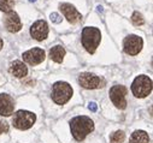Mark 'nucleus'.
<instances>
[{
	"label": "nucleus",
	"instance_id": "obj_1",
	"mask_svg": "<svg viewBox=\"0 0 153 143\" xmlns=\"http://www.w3.org/2000/svg\"><path fill=\"white\" fill-rule=\"evenodd\" d=\"M70 130L76 141H83L94 130V123L86 116H77L70 120Z\"/></svg>",
	"mask_w": 153,
	"mask_h": 143
},
{
	"label": "nucleus",
	"instance_id": "obj_2",
	"mask_svg": "<svg viewBox=\"0 0 153 143\" xmlns=\"http://www.w3.org/2000/svg\"><path fill=\"white\" fill-rule=\"evenodd\" d=\"M100 41H101V34L98 28L86 27L82 30V45L88 53L93 54L98 48Z\"/></svg>",
	"mask_w": 153,
	"mask_h": 143
},
{
	"label": "nucleus",
	"instance_id": "obj_3",
	"mask_svg": "<svg viewBox=\"0 0 153 143\" xmlns=\"http://www.w3.org/2000/svg\"><path fill=\"white\" fill-rule=\"evenodd\" d=\"M72 88L66 82H56L52 86V100L57 105L66 103L72 96Z\"/></svg>",
	"mask_w": 153,
	"mask_h": 143
},
{
	"label": "nucleus",
	"instance_id": "obj_4",
	"mask_svg": "<svg viewBox=\"0 0 153 143\" xmlns=\"http://www.w3.org/2000/svg\"><path fill=\"white\" fill-rule=\"evenodd\" d=\"M131 91L136 97L140 99L148 96L152 91V80L145 75L137 76L131 84Z\"/></svg>",
	"mask_w": 153,
	"mask_h": 143
},
{
	"label": "nucleus",
	"instance_id": "obj_5",
	"mask_svg": "<svg viewBox=\"0 0 153 143\" xmlns=\"http://www.w3.org/2000/svg\"><path fill=\"white\" fill-rule=\"evenodd\" d=\"M35 122H36V116L33 112L23 111V110L17 111L13 114V118H12L13 126L19 129V130H28V129H30L34 125Z\"/></svg>",
	"mask_w": 153,
	"mask_h": 143
},
{
	"label": "nucleus",
	"instance_id": "obj_6",
	"mask_svg": "<svg viewBox=\"0 0 153 143\" xmlns=\"http://www.w3.org/2000/svg\"><path fill=\"white\" fill-rule=\"evenodd\" d=\"M127 93L128 89L124 86H113L110 89V99L117 108L124 110L127 107V100H126Z\"/></svg>",
	"mask_w": 153,
	"mask_h": 143
},
{
	"label": "nucleus",
	"instance_id": "obj_7",
	"mask_svg": "<svg viewBox=\"0 0 153 143\" xmlns=\"http://www.w3.org/2000/svg\"><path fill=\"white\" fill-rule=\"evenodd\" d=\"M79 83L85 89H98L105 86V81L93 74L83 72L79 76Z\"/></svg>",
	"mask_w": 153,
	"mask_h": 143
},
{
	"label": "nucleus",
	"instance_id": "obj_8",
	"mask_svg": "<svg viewBox=\"0 0 153 143\" xmlns=\"http://www.w3.org/2000/svg\"><path fill=\"white\" fill-rule=\"evenodd\" d=\"M143 41L137 35H129L123 41V49L129 55H136L142 49Z\"/></svg>",
	"mask_w": 153,
	"mask_h": 143
},
{
	"label": "nucleus",
	"instance_id": "obj_9",
	"mask_svg": "<svg viewBox=\"0 0 153 143\" xmlns=\"http://www.w3.org/2000/svg\"><path fill=\"white\" fill-rule=\"evenodd\" d=\"M45 51L41 48H33L23 53V60L29 65H39L45 60Z\"/></svg>",
	"mask_w": 153,
	"mask_h": 143
},
{
	"label": "nucleus",
	"instance_id": "obj_10",
	"mask_svg": "<svg viewBox=\"0 0 153 143\" xmlns=\"http://www.w3.org/2000/svg\"><path fill=\"white\" fill-rule=\"evenodd\" d=\"M30 35L37 41H42L48 35V25L45 21H36L30 27Z\"/></svg>",
	"mask_w": 153,
	"mask_h": 143
},
{
	"label": "nucleus",
	"instance_id": "obj_11",
	"mask_svg": "<svg viewBox=\"0 0 153 143\" xmlns=\"http://www.w3.org/2000/svg\"><path fill=\"white\" fill-rule=\"evenodd\" d=\"M4 25L10 32H17L22 29L21 18L15 11H10L6 13V16L4 17Z\"/></svg>",
	"mask_w": 153,
	"mask_h": 143
},
{
	"label": "nucleus",
	"instance_id": "obj_12",
	"mask_svg": "<svg viewBox=\"0 0 153 143\" xmlns=\"http://www.w3.org/2000/svg\"><path fill=\"white\" fill-rule=\"evenodd\" d=\"M59 9H60L62 13L65 16V18H66L70 23L75 24V23H79V22L82 21V15H81L77 10H76L71 4H68V3L60 4V5H59Z\"/></svg>",
	"mask_w": 153,
	"mask_h": 143
},
{
	"label": "nucleus",
	"instance_id": "obj_13",
	"mask_svg": "<svg viewBox=\"0 0 153 143\" xmlns=\"http://www.w3.org/2000/svg\"><path fill=\"white\" fill-rule=\"evenodd\" d=\"M15 101L9 94H0V116L9 117L13 113Z\"/></svg>",
	"mask_w": 153,
	"mask_h": 143
},
{
	"label": "nucleus",
	"instance_id": "obj_14",
	"mask_svg": "<svg viewBox=\"0 0 153 143\" xmlns=\"http://www.w3.org/2000/svg\"><path fill=\"white\" fill-rule=\"evenodd\" d=\"M9 71H10V74H11V75H13V76L17 77V78H22V77L27 76V74H28V69H27V66H25L22 61H19V60L13 61V63L11 64Z\"/></svg>",
	"mask_w": 153,
	"mask_h": 143
},
{
	"label": "nucleus",
	"instance_id": "obj_15",
	"mask_svg": "<svg viewBox=\"0 0 153 143\" xmlns=\"http://www.w3.org/2000/svg\"><path fill=\"white\" fill-rule=\"evenodd\" d=\"M130 143H149V137L146 131L136 130L130 136Z\"/></svg>",
	"mask_w": 153,
	"mask_h": 143
},
{
	"label": "nucleus",
	"instance_id": "obj_16",
	"mask_svg": "<svg viewBox=\"0 0 153 143\" xmlns=\"http://www.w3.org/2000/svg\"><path fill=\"white\" fill-rule=\"evenodd\" d=\"M64 55H65V49L62 46H54L50 51V57L56 63H62L64 59Z\"/></svg>",
	"mask_w": 153,
	"mask_h": 143
},
{
	"label": "nucleus",
	"instance_id": "obj_17",
	"mask_svg": "<svg viewBox=\"0 0 153 143\" xmlns=\"http://www.w3.org/2000/svg\"><path fill=\"white\" fill-rule=\"evenodd\" d=\"M124 138H126V133L122 130L114 131L110 136V143H123L124 142Z\"/></svg>",
	"mask_w": 153,
	"mask_h": 143
},
{
	"label": "nucleus",
	"instance_id": "obj_18",
	"mask_svg": "<svg viewBox=\"0 0 153 143\" xmlns=\"http://www.w3.org/2000/svg\"><path fill=\"white\" fill-rule=\"evenodd\" d=\"M15 6V0H0V11L4 12H10L13 11Z\"/></svg>",
	"mask_w": 153,
	"mask_h": 143
},
{
	"label": "nucleus",
	"instance_id": "obj_19",
	"mask_svg": "<svg viewBox=\"0 0 153 143\" xmlns=\"http://www.w3.org/2000/svg\"><path fill=\"white\" fill-rule=\"evenodd\" d=\"M131 22L134 25H142L145 23V19H143V16L140 13V12H134L133 16H131Z\"/></svg>",
	"mask_w": 153,
	"mask_h": 143
},
{
	"label": "nucleus",
	"instance_id": "obj_20",
	"mask_svg": "<svg viewBox=\"0 0 153 143\" xmlns=\"http://www.w3.org/2000/svg\"><path fill=\"white\" fill-rule=\"evenodd\" d=\"M51 21L53 22V23H60L62 22V18H60V16L58 15V13H56V12H53V13H51Z\"/></svg>",
	"mask_w": 153,
	"mask_h": 143
},
{
	"label": "nucleus",
	"instance_id": "obj_21",
	"mask_svg": "<svg viewBox=\"0 0 153 143\" xmlns=\"http://www.w3.org/2000/svg\"><path fill=\"white\" fill-rule=\"evenodd\" d=\"M9 131V125L7 123H4V122H0V135L1 133H5Z\"/></svg>",
	"mask_w": 153,
	"mask_h": 143
},
{
	"label": "nucleus",
	"instance_id": "obj_22",
	"mask_svg": "<svg viewBox=\"0 0 153 143\" xmlns=\"http://www.w3.org/2000/svg\"><path fill=\"white\" fill-rule=\"evenodd\" d=\"M88 108H89V111H92V112H97V110H98V105H97L95 102H89Z\"/></svg>",
	"mask_w": 153,
	"mask_h": 143
},
{
	"label": "nucleus",
	"instance_id": "obj_23",
	"mask_svg": "<svg viewBox=\"0 0 153 143\" xmlns=\"http://www.w3.org/2000/svg\"><path fill=\"white\" fill-rule=\"evenodd\" d=\"M3 46H4V42H3V40H1V39H0V49L3 48Z\"/></svg>",
	"mask_w": 153,
	"mask_h": 143
},
{
	"label": "nucleus",
	"instance_id": "obj_24",
	"mask_svg": "<svg viewBox=\"0 0 153 143\" xmlns=\"http://www.w3.org/2000/svg\"><path fill=\"white\" fill-rule=\"evenodd\" d=\"M98 11H102V7L101 6H98Z\"/></svg>",
	"mask_w": 153,
	"mask_h": 143
},
{
	"label": "nucleus",
	"instance_id": "obj_25",
	"mask_svg": "<svg viewBox=\"0 0 153 143\" xmlns=\"http://www.w3.org/2000/svg\"><path fill=\"white\" fill-rule=\"evenodd\" d=\"M29 1H31V3H34V1H36V0H29Z\"/></svg>",
	"mask_w": 153,
	"mask_h": 143
}]
</instances>
